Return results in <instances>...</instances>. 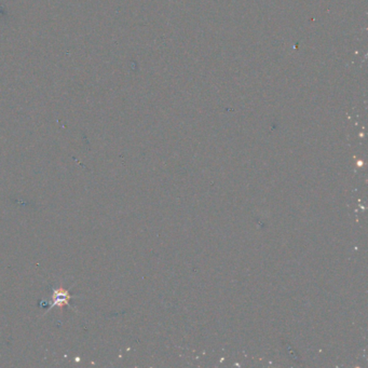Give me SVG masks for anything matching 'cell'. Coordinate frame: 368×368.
I'll list each match as a JSON object with an SVG mask.
<instances>
[{"instance_id":"obj_1","label":"cell","mask_w":368,"mask_h":368,"mask_svg":"<svg viewBox=\"0 0 368 368\" xmlns=\"http://www.w3.org/2000/svg\"><path fill=\"white\" fill-rule=\"evenodd\" d=\"M60 292H54V304H52L51 308L53 306H63V305H67L69 303L70 296L68 292H66L64 290H58Z\"/></svg>"}]
</instances>
